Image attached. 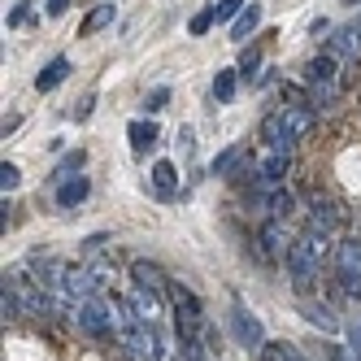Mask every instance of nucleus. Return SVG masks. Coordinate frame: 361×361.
I'll list each match as a JSON object with an SVG mask.
<instances>
[{
	"label": "nucleus",
	"mask_w": 361,
	"mask_h": 361,
	"mask_svg": "<svg viewBox=\"0 0 361 361\" xmlns=\"http://www.w3.org/2000/svg\"><path fill=\"white\" fill-rule=\"evenodd\" d=\"M335 235H318V231H305V235H296L292 252H288V279H292V288L305 296L314 283L322 279V262L326 257H335Z\"/></svg>",
	"instance_id": "obj_1"
},
{
	"label": "nucleus",
	"mask_w": 361,
	"mask_h": 361,
	"mask_svg": "<svg viewBox=\"0 0 361 361\" xmlns=\"http://www.w3.org/2000/svg\"><path fill=\"white\" fill-rule=\"evenodd\" d=\"M5 283L13 288V296H18V305H22V314H31V318L53 314V300H48V292L39 288L35 274H27V270H5Z\"/></svg>",
	"instance_id": "obj_2"
},
{
	"label": "nucleus",
	"mask_w": 361,
	"mask_h": 361,
	"mask_svg": "<svg viewBox=\"0 0 361 361\" xmlns=\"http://www.w3.org/2000/svg\"><path fill=\"white\" fill-rule=\"evenodd\" d=\"M335 283L348 292V296H361V240H344L335 244Z\"/></svg>",
	"instance_id": "obj_3"
},
{
	"label": "nucleus",
	"mask_w": 361,
	"mask_h": 361,
	"mask_svg": "<svg viewBox=\"0 0 361 361\" xmlns=\"http://www.w3.org/2000/svg\"><path fill=\"white\" fill-rule=\"evenodd\" d=\"M74 326H79L83 335H92V340H105V335L114 331V318H109V296H96V300H83L74 305Z\"/></svg>",
	"instance_id": "obj_4"
},
{
	"label": "nucleus",
	"mask_w": 361,
	"mask_h": 361,
	"mask_svg": "<svg viewBox=\"0 0 361 361\" xmlns=\"http://www.w3.org/2000/svg\"><path fill=\"white\" fill-rule=\"evenodd\" d=\"M170 300H174V322H178V335H200L204 326V309L196 300L192 288H183V283H170Z\"/></svg>",
	"instance_id": "obj_5"
},
{
	"label": "nucleus",
	"mask_w": 361,
	"mask_h": 361,
	"mask_svg": "<svg viewBox=\"0 0 361 361\" xmlns=\"http://www.w3.org/2000/svg\"><path fill=\"white\" fill-rule=\"evenodd\" d=\"M122 348L131 353V361H161V335L152 322H140L135 331L122 335Z\"/></svg>",
	"instance_id": "obj_6"
},
{
	"label": "nucleus",
	"mask_w": 361,
	"mask_h": 361,
	"mask_svg": "<svg viewBox=\"0 0 361 361\" xmlns=\"http://www.w3.org/2000/svg\"><path fill=\"white\" fill-rule=\"evenodd\" d=\"M231 331H235L240 348H248V353H262V344H266V331H262V322H257V318L248 314V305H244V300H235V305H231Z\"/></svg>",
	"instance_id": "obj_7"
},
{
	"label": "nucleus",
	"mask_w": 361,
	"mask_h": 361,
	"mask_svg": "<svg viewBox=\"0 0 361 361\" xmlns=\"http://www.w3.org/2000/svg\"><path fill=\"white\" fill-rule=\"evenodd\" d=\"M326 53L340 57V66H348V70L361 66V27H357V22H353V27H340L335 35H326Z\"/></svg>",
	"instance_id": "obj_8"
},
{
	"label": "nucleus",
	"mask_w": 361,
	"mask_h": 361,
	"mask_svg": "<svg viewBox=\"0 0 361 361\" xmlns=\"http://www.w3.org/2000/svg\"><path fill=\"white\" fill-rule=\"evenodd\" d=\"M279 122H283V140H288V148H292L296 140H305L309 131H314L318 114L309 109V105H283L279 109Z\"/></svg>",
	"instance_id": "obj_9"
},
{
	"label": "nucleus",
	"mask_w": 361,
	"mask_h": 361,
	"mask_svg": "<svg viewBox=\"0 0 361 361\" xmlns=\"http://www.w3.org/2000/svg\"><path fill=\"white\" fill-rule=\"evenodd\" d=\"M305 204H309V231H318V235H335V231H340V209H335V200L309 192Z\"/></svg>",
	"instance_id": "obj_10"
},
{
	"label": "nucleus",
	"mask_w": 361,
	"mask_h": 361,
	"mask_svg": "<svg viewBox=\"0 0 361 361\" xmlns=\"http://www.w3.org/2000/svg\"><path fill=\"white\" fill-rule=\"evenodd\" d=\"M292 231H288V222L283 218H270L266 226H262V248H266V257H274V262H288V252H292Z\"/></svg>",
	"instance_id": "obj_11"
},
{
	"label": "nucleus",
	"mask_w": 361,
	"mask_h": 361,
	"mask_svg": "<svg viewBox=\"0 0 361 361\" xmlns=\"http://www.w3.org/2000/svg\"><path fill=\"white\" fill-rule=\"evenodd\" d=\"M292 170V148H270L262 161H257V174H262V188H279Z\"/></svg>",
	"instance_id": "obj_12"
},
{
	"label": "nucleus",
	"mask_w": 361,
	"mask_h": 361,
	"mask_svg": "<svg viewBox=\"0 0 361 361\" xmlns=\"http://www.w3.org/2000/svg\"><path fill=\"white\" fill-rule=\"evenodd\" d=\"M305 83L309 87H322V83H340V57L331 53H318L305 61Z\"/></svg>",
	"instance_id": "obj_13"
},
{
	"label": "nucleus",
	"mask_w": 361,
	"mask_h": 361,
	"mask_svg": "<svg viewBox=\"0 0 361 361\" xmlns=\"http://www.w3.org/2000/svg\"><path fill=\"white\" fill-rule=\"evenodd\" d=\"M300 314H305V322H309V326H318V331H326V335L340 331V318H335V309H331V305L300 300Z\"/></svg>",
	"instance_id": "obj_14"
},
{
	"label": "nucleus",
	"mask_w": 361,
	"mask_h": 361,
	"mask_svg": "<svg viewBox=\"0 0 361 361\" xmlns=\"http://www.w3.org/2000/svg\"><path fill=\"white\" fill-rule=\"evenodd\" d=\"M131 279H135V288H148V292H170V279L161 266H152V262H135L131 266Z\"/></svg>",
	"instance_id": "obj_15"
},
{
	"label": "nucleus",
	"mask_w": 361,
	"mask_h": 361,
	"mask_svg": "<svg viewBox=\"0 0 361 361\" xmlns=\"http://www.w3.org/2000/svg\"><path fill=\"white\" fill-rule=\"evenodd\" d=\"M87 192H92V183L83 174H74V178H66V183H57V204L61 209H74V204L87 200Z\"/></svg>",
	"instance_id": "obj_16"
},
{
	"label": "nucleus",
	"mask_w": 361,
	"mask_h": 361,
	"mask_svg": "<svg viewBox=\"0 0 361 361\" xmlns=\"http://www.w3.org/2000/svg\"><path fill=\"white\" fill-rule=\"evenodd\" d=\"M126 135H131V152H135V157H144V152L161 140V131H157V122H152V118L148 122H131V131H126Z\"/></svg>",
	"instance_id": "obj_17"
},
{
	"label": "nucleus",
	"mask_w": 361,
	"mask_h": 361,
	"mask_svg": "<svg viewBox=\"0 0 361 361\" xmlns=\"http://www.w3.org/2000/svg\"><path fill=\"white\" fill-rule=\"evenodd\" d=\"M296 204H300V196H296V192H288V188H274V192L266 196V214H270V218H283V222H288Z\"/></svg>",
	"instance_id": "obj_18"
},
{
	"label": "nucleus",
	"mask_w": 361,
	"mask_h": 361,
	"mask_svg": "<svg viewBox=\"0 0 361 361\" xmlns=\"http://www.w3.org/2000/svg\"><path fill=\"white\" fill-rule=\"evenodd\" d=\"M66 74H70V61H66V57H53V61L35 74V87H39V92H53V87L66 83Z\"/></svg>",
	"instance_id": "obj_19"
},
{
	"label": "nucleus",
	"mask_w": 361,
	"mask_h": 361,
	"mask_svg": "<svg viewBox=\"0 0 361 361\" xmlns=\"http://www.w3.org/2000/svg\"><path fill=\"white\" fill-rule=\"evenodd\" d=\"M257 27H262V5H257V0H252V5L235 18V22H231V39H235V44H244Z\"/></svg>",
	"instance_id": "obj_20"
},
{
	"label": "nucleus",
	"mask_w": 361,
	"mask_h": 361,
	"mask_svg": "<svg viewBox=\"0 0 361 361\" xmlns=\"http://www.w3.org/2000/svg\"><path fill=\"white\" fill-rule=\"evenodd\" d=\"M131 305H135V314H140L144 322H157V314H161L157 292H148V288H135V292H131Z\"/></svg>",
	"instance_id": "obj_21"
},
{
	"label": "nucleus",
	"mask_w": 361,
	"mask_h": 361,
	"mask_svg": "<svg viewBox=\"0 0 361 361\" xmlns=\"http://www.w3.org/2000/svg\"><path fill=\"white\" fill-rule=\"evenodd\" d=\"M257 361H305L296 344H283V340H266L262 353H257Z\"/></svg>",
	"instance_id": "obj_22"
},
{
	"label": "nucleus",
	"mask_w": 361,
	"mask_h": 361,
	"mask_svg": "<svg viewBox=\"0 0 361 361\" xmlns=\"http://www.w3.org/2000/svg\"><path fill=\"white\" fill-rule=\"evenodd\" d=\"M174 183H178V170L170 161L152 166V188H157V196H174Z\"/></svg>",
	"instance_id": "obj_23"
},
{
	"label": "nucleus",
	"mask_w": 361,
	"mask_h": 361,
	"mask_svg": "<svg viewBox=\"0 0 361 361\" xmlns=\"http://www.w3.org/2000/svg\"><path fill=\"white\" fill-rule=\"evenodd\" d=\"M178 361H209V348L200 335H178Z\"/></svg>",
	"instance_id": "obj_24"
},
{
	"label": "nucleus",
	"mask_w": 361,
	"mask_h": 361,
	"mask_svg": "<svg viewBox=\"0 0 361 361\" xmlns=\"http://www.w3.org/2000/svg\"><path fill=\"white\" fill-rule=\"evenodd\" d=\"M83 161H87V152H83V148L66 152V157L57 161V170H53V183H66V178H74V170H83Z\"/></svg>",
	"instance_id": "obj_25"
},
{
	"label": "nucleus",
	"mask_w": 361,
	"mask_h": 361,
	"mask_svg": "<svg viewBox=\"0 0 361 361\" xmlns=\"http://www.w3.org/2000/svg\"><path fill=\"white\" fill-rule=\"evenodd\" d=\"M240 79H235V70H218V79H214V100L218 105H231V96H235Z\"/></svg>",
	"instance_id": "obj_26"
},
{
	"label": "nucleus",
	"mask_w": 361,
	"mask_h": 361,
	"mask_svg": "<svg viewBox=\"0 0 361 361\" xmlns=\"http://www.w3.org/2000/svg\"><path fill=\"white\" fill-rule=\"evenodd\" d=\"M114 22V5H100V9H92L83 22H79V35H96L100 27H109Z\"/></svg>",
	"instance_id": "obj_27"
},
{
	"label": "nucleus",
	"mask_w": 361,
	"mask_h": 361,
	"mask_svg": "<svg viewBox=\"0 0 361 361\" xmlns=\"http://www.w3.org/2000/svg\"><path fill=\"white\" fill-rule=\"evenodd\" d=\"M244 161V148H226L222 152V157L214 161V174H222V178H231V174H235V166Z\"/></svg>",
	"instance_id": "obj_28"
},
{
	"label": "nucleus",
	"mask_w": 361,
	"mask_h": 361,
	"mask_svg": "<svg viewBox=\"0 0 361 361\" xmlns=\"http://www.w3.org/2000/svg\"><path fill=\"white\" fill-rule=\"evenodd\" d=\"M214 22H218V5H204V9L192 18V27H188V31H192V35H204V31L214 27Z\"/></svg>",
	"instance_id": "obj_29"
},
{
	"label": "nucleus",
	"mask_w": 361,
	"mask_h": 361,
	"mask_svg": "<svg viewBox=\"0 0 361 361\" xmlns=\"http://www.w3.org/2000/svg\"><path fill=\"white\" fill-rule=\"evenodd\" d=\"M166 100H170V87H152V92L144 96V109H148V114H161Z\"/></svg>",
	"instance_id": "obj_30"
},
{
	"label": "nucleus",
	"mask_w": 361,
	"mask_h": 361,
	"mask_svg": "<svg viewBox=\"0 0 361 361\" xmlns=\"http://www.w3.org/2000/svg\"><path fill=\"white\" fill-rule=\"evenodd\" d=\"M248 9V0H218V22H231Z\"/></svg>",
	"instance_id": "obj_31"
},
{
	"label": "nucleus",
	"mask_w": 361,
	"mask_h": 361,
	"mask_svg": "<svg viewBox=\"0 0 361 361\" xmlns=\"http://www.w3.org/2000/svg\"><path fill=\"white\" fill-rule=\"evenodd\" d=\"M22 183V170L13 166V161H5V166H0V188H5V192H13Z\"/></svg>",
	"instance_id": "obj_32"
},
{
	"label": "nucleus",
	"mask_w": 361,
	"mask_h": 361,
	"mask_svg": "<svg viewBox=\"0 0 361 361\" xmlns=\"http://www.w3.org/2000/svg\"><path fill=\"white\" fill-rule=\"evenodd\" d=\"M262 66V53H257V48H244V57H240V74L244 79H252V70Z\"/></svg>",
	"instance_id": "obj_33"
},
{
	"label": "nucleus",
	"mask_w": 361,
	"mask_h": 361,
	"mask_svg": "<svg viewBox=\"0 0 361 361\" xmlns=\"http://www.w3.org/2000/svg\"><path fill=\"white\" fill-rule=\"evenodd\" d=\"M92 105H96V96H83L79 105H74V122H87L92 118Z\"/></svg>",
	"instance_id": "obj_34"
},
{
	"label": "nucleus",
	"mask_w": 361,
	"mask_h": 361,
	"mask_svg": "<svg viewBox=\"0 0 361 361\" xmlns=\"http://www.w3.org/2000/svg\"><path fill=\"white\" fill-rule=\"evenodd\" d=\"M27 13H31V5H27V0H22V5H13V9H9V18H5V27H18V22L27 18Z\"/></svg>",
	"instance_id": "obj_35"
},
{
	"label": "nucleus",
	"mask_w": 361,
	"mask_h": 361,
	"mask_svg": "<svg viewBox=\"0 0 361 361\" xmlns=\"http://www.w3.org/2000/svg\"><path fill=\"white\" fill-rule=\"evenodd\" d=\"M105 244H109V235H87V240H83L87 252H105Z\"/></svg>",
	"instance_id": "obj_36"
},
{
	"label": "nucleus",
	"mask_w": 361,
	"mask_h": 361,
	"mask_svg": "<svg viewBox=\"0 0 361 361\" xmlns=\"http://www.w3.org/2000/svg\"><path fill=\"white\" fill-rule=\"evenodd\" d=\"M326 31H331V22H326V18H318V22H314V27H309V35H318V39H322Z\"/></svg>",
	"instance_id": "obj_37"
},
{
	"label": "nucleus",
	"mask_w": 361,
	"mask_h": 361,
	"mask_svg": "<svg viewBox=\"0 0 361 361\" xmlns=\"http://www.w3.org/2000/svg\"><path fill=\"white\" fill-rule=\"evenodd\" d=\"M66 5H70V0H48V13L57 18V13H66Z\"/></svg>",
	"instance_id": "obj_38"
},
{
	"label": "nucleus",
	"mask_w": 361,
	"mask_h": 361,
	"mask_svg": "<svg viewBox=\"0 0 361 361\" xmlns=\"http://www.w3.org/2000/svg\"><path fill=\"white\" fill-rule=\"evenodd\" d=\"M348 5H357V0H348Z\"/></svg>",
	"instance_id": "obj_39"
},
{
	"label": "nucleus",
	"mask_w": 361,
	"mask_h": 361,
	"mask_svg": "<svg viewBox=\"0 0 361 361\" xmlns=\"http://www.w3.org/2000/svg\"><path fill=\"white\" fill-rule=\"evenodd\" d=\"M357 27H361V18H357Z\"/></svg>",
	"instance_id": "obj_40"
}]
</instances>
